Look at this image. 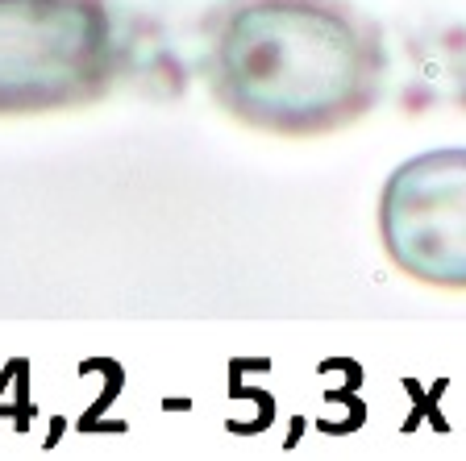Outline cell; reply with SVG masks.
<instances>
[{
	"mask_svg": "<svg viewBox=\"0 0 466 461\" xmlns=\"http://www.w3.org/2000/svg\"><path fill=\"white\" fill-rule=\"evenodd\" d=\"M204 75L238 121L312 137L375 105L388 50L375 21L346 0H229L208 34Z\"/></svg>",
	"mask_w": 466,
	"mask_h": 461,
	"instance_id": "1",
	"label": "cell"
},
{
	"mask_svg": "<svg viewBox=\"0 0 466 461\" xmlns=\"http://www.w3.org/2000/svg\"><path fill=\"white\" fill-rule=\"evenodd\" d=\"M116 67L108 0H0V116L87 105Z\"/></svg>",
	"mask_w": 466,
	"mask_h": 461,
	"instance_id": "2",
	"label": "cell"
},
{
	"mask_svg": "<svg viewBox=\"0 0 466 461\" xmlns=\"http://www.w3.org/2000/svg\"><path fill=\"white\" fill-rule=\"evenodd\" d=\"M379 233L404 275L466 287V145L400 163L379 195Z\"/></svg>",
	"mask_w": 466,
	"mask_h": 461,
	"instance_id": "3",
	"label": "cell"
}]
</instances>
